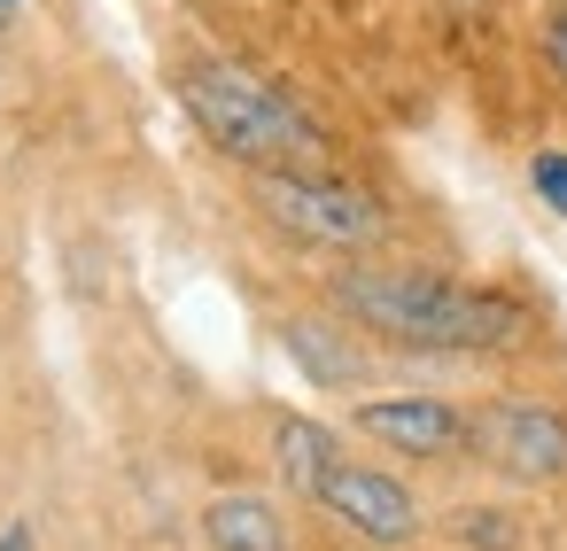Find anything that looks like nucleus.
<instances>
[{"instance_id": "f257e3e1", "label": "nucleus", "mask_w": 567, "mask_h": 551, "mask_svg": "<svg viewBox=\"0 0 567 551\" xmlns=\"http://www.w3.org/2000/svg\"><path fill=\"white\" fill-rule=\"evenodd\" d=\"M350 326L396 342V350H435V357H474V350H505L520 334V303L443 280V272H404V264H342L334 288Z\"/></svg>"}, {"instance_id": "f03ea898", "label": "nucleus", "mask_w": 567, "mask_h": 551, "mask_svg": "<svg viewBox=\"0 0 567 551\" xmlns=\"http://www.w3.org/2000/svg\"><path fill=\"white\" fill-rule=\"evenodd\" d=\"M172 86H179L187 117L203 125V141L226 148V156L249 164V171H311V164L327 156V133H319L288 94H272L265 79H249V71L226 63V55H187Z\"/></svg>"}, {"instance_id": "7ed1b4c3", "label": "nucleus", "mask_w": 567, "mask_h": 551, "mask_svg": "<svg viewBox=\"0 0 567 551\" xmlns=\"http://www.w3.org/2000/svg\"><path fill=\"white\" fill-rule=\"evenodd\" d=\"M257 210L288 233V241H303V249H342V257H358V249H373L381 233H389V210H381V195L373 187H358V179H334V171H257Z\"/></svg>"}, {"instance_id": "20e7f679", "label": "nucleus", "mask_w": 567, "mask_h": 551, "mask_svg": "<svg viewBox=\"0 0 567 551\" xmlns=\"http://www.w3.org/2000/svg\"><path fill=\"white\" fill-rule=\"evenodd\" d=\"M505 481H559L567 474V412L536 404V396H497L474 412V443Z\"/></svg>"}, {"instance_id": "39448f33", "label": "nucleus", "mask_w": 567, "mask_h": 551, "mask_svg": "<svg viewBox=\"0 0 567 551\" xmlns=\"http://www.w3.org/2000/svg\"><path fill=\"white\" fill-rule=\"evenodd\" d=\"M350 427H358L365 443L412 458V466L458 458V450L474 443V419H466L458 404H443V396H365V404L350 412Z\"/></svg>"}, {"instance_id": "423d86ee", "label": "nucleus", "mask_w": 567, "mask_h": 551, "mask_svg": "<svg viewBox=\"0 0 567 551\" xmlns=\"http://www.w3.org/2000/svg\"><path fill=\"white\" fill-rule=\"evenodd\" d=\"M319 505H327L350 536H365V543H381V551H404V543L420 536V497H412L389 466H358V458H342Z\"/></svg>"}, {"instance_id": "0eeeda50", "label": "nucleus", "mask_w": 567, "mask_h": 551, "mask_svg": "<svg viewBox=\"0 0 567 551\" xmlns=\"http://www.w3.org/2000/svg\"><path fill=\"white\" fill-rule=\"evenodd\" d=\"M272 466H280V481L296 489V497H327V481H334V466H342V443H334V427L327 419H311V412H280L272 419Z\"/></svg>"}, {"instance_id": "6e6552de", "label": "nucleus", "mask_w": 567, "mask_h": 551, "mask_svg": "<svg viewBox=\"0 0 567 551\" xmlns=\"http://www.w3.org/2000/svg\"><path fill=\"white\" fill-rule=\"evenodd\" d=\"M203 543H210V551H288V528H280L272 497L226 489V497L203 505Z\"/></svg>"}, {"instance_id": "1a4fd4ad", "label": "nucleus", "mask_w": 567, "mask_h": 551, "mask_svg": "<svg viewBox=\"0 0 567 551\" xmlns=\"http://www.w3.org/2000/svg\"><path fill=\"white\" fill-rule=\"evenodd\" d=\"M280 342H288V357H296L319 388H350V381H358V350H350V334H334L327 319H288Z\"/></svg>"}, {"instance_id": "9d476101", "label": "nucleus", "mask_w": 567, "mask_h": 551, "mask_svg": "<svg viewBox=\"0 0 567 551\" xmlns=\"http://www.w3.org/2000/svg\"><path fill=\"white\" fill-rule=\"evenodd\" d=\"M451 543L458 551H528V528L505 505H458L451 512Z\"/></svg>"}, {"instance_id": "9b49d317", "label": "nucleus", "mask_w": 567, "mask_h": 551, "mask_svg": "<svg viewBox=\"0 0 567 551\" xmlns=\"http://www.w3.org/2000/svg\"><path fill=\"white\" fill-rule=\"evenodd\" d=\"M544 71L567 86V0H551V24H544Z\"/></svg>"}, {"instance_id": "f8f14e48", "label": "nucleus", "mask_w": 567, "mask_h": 551, "mask_svg": "<svg viewBox=\"0 0 567 551\" xmlns=\"http://www.w3.org/2000/svg\"><path fill=\"white\" fill-rule=\"evenodd\" d=\"M528 179H536V195L567 218V156H536V171H528Z\"/></svg>"}, {"instance_id": "ddd939ff", "label": "nucleus", "mask_w": 567, "mask_h": 551, "mask_svg": "<svg viewBox=\"0 0 567 551\" xmlns=\"http://www.w3.org/2000/svg\"><path fill=\"white\" fill-rule=\"evenodd\" d=\"M0 551H40V528L32 520H9V528H0Z\"/></svg>"}, {"instance_id": "4468645a", "label": "nucleus", "mask_w": 567, "mask_h": 551, "mask_svg": "<svg viewBox=\"0 0 567 551\" xmlns=\"http://www.w3.org/2000/svg\"><path fill=\"white\" fill-rule=\"evenodd\" d=\"M0 9H9V0H0Z\"/></svg>"}]
</instances>
